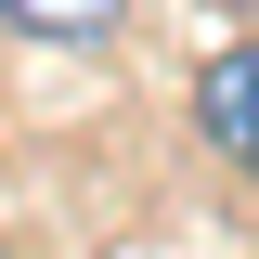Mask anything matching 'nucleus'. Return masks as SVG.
<instances>
[{
	"label": "nucleus",
	"mask_w": 259,
	"mask_h": 259,
	"mask_svg": "<svg viewBox=\"0 0 259 259\" xmlns=\"http://www.w3.org/2000/svg\"><path fill=\"white\" fill-rule=\"evenodd\" d=\"M194 143L233 182H259V39H221V52L194 65Z\"/></svg>",
	"instance_id": "obj_1"
},
{
	"label": "nucleus",
	"mask_w": 259,
	"mask_h": 259,
	"mask_svg": "<svg viewBox=\"0 0 259 259\" xmlns=\"http://www.w3.org/2000/svg\"><path fill=\"white\" fill-rule=\"evenodd\" d=\"M0 259H13V233H0Z\"/></svg>",
	"instance_id": "obj_3"
},
{
	"label": "nucleus",
	"mask_w": 259,
	"mask_h": 259,
	"mask_svg": "<svg viewBox=\"0 0 259 259\" xmlns=\"http://www.w3.org/2000/svg\"><path fill=\"white\" fill-rule=\"evenodd\" d=\"M0 13H13V39H52V52H91L130 26V0H0Z\"/></svg>",
	"instance_id": "obj_2"
}]
</instances>
